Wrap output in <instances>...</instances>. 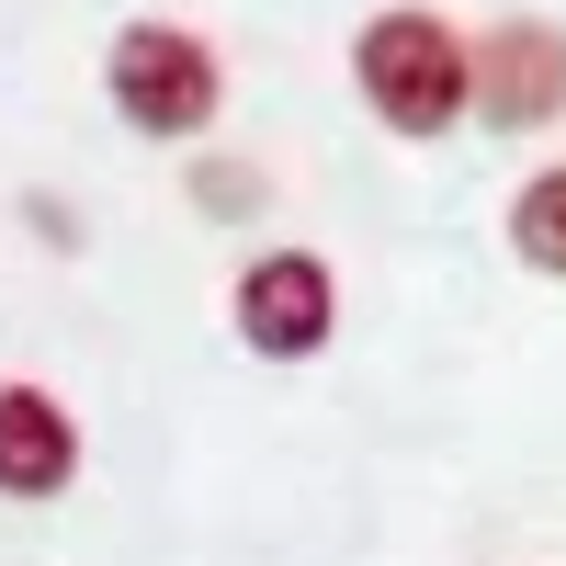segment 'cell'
I'll return each mask as SVG.
<instances>
[{
	"instance_id": "1",
	"label": "cell",
	"mask_w": 566,
	"mask_h": 566,
	"mask_svg": "<svg viewBox=\"0 0 566 566\" xmlns=\"http://www.w3.org/2000/svg\"><path fill=\"white\" fill-rule=\"evenodd\" d=\"M352 80L397 136H442L464 114V34L442 12H374L352 45Z\"/></svg>"
},
{
	"instance_id": "2",
	"label": "cell",
	"mask_w": 566,
	"mask_h": 566,
	"mask_svg": "<svg viewBox=\"0 0 566 566\" xmlns=\"http://www.w3.org/2000/svg\"><path fill=\"white\" fill-rule=\"evenodd\" d=\"M103 91H114V114L136 136H205L227 69H216V45L193 23H125L114 57H103Z\"/></svg>"
},
{
	"instance_id": "3",
	"label": "cell",
	"mask_w": 566,
	"mask_h": 566,
	"mask_svg": "<svg viewBox=\"0 0 566 566\" xmlns=\"http://www.w3.org/2000/svg\"><path fill=\"white\" fill-rule=\"evenodd\" d=\"M227 317H239V340L261 363H306L328 328H340V283H328L317 250H261L239 272V295H227Z\"/></svg>"
},
{
	"instance_id": "4",
	"label": "cell",
	"mask_w": 566,
	"mask_h": 566,
	"mask_svg": "<svg viewBox=\"0 0 566 566\" xmlns=\"http://www.w3.org/2000/svg\"><path fill=\"white\" fill-rule=\"evenodd\" d=\"M464 103H488V125H555L566 114V34L544 12L488 23V45H464Z\"/></svg>"
},
{
	"instance_id": "5",
	"label": "cell",
	"mask_w": 566,
	"mask_h": 566,
	"mask_svg": "<svg viewBox=\"0 0 566 566\" xmlns=\"http://www.w3.org/2000/svg\"><path fill=\"white\" fill-rule=\"evenodd\" d=\"M80 476V419L45 397V386H0V499H57Z\"/></svg>"
},
{
	"instance_id": "6",
	"label": "cell",
	"mask_w": 566,
	"mask_h": 566,
	"mask_svg": "<svg viewBox=\"0 0 566 566\" xmlns=\"http://www.w3.org/2000/svg\"><path fill=\"white\" fill-rule=\"evenodd\" d=\"M510 250H522L533 272H555V283H566V159L522 181V205H510Z\"/></svg>"
},
{
	"instance_id": "7",
	"label": "cell",
	"mask_w": 566,
	"mask_h": 566,
	"mask_svg": "<svg viewBox=\"0 0 566 566\" xmlns=\"http://www.w3.org/2000/svg\"><path fill=\"white\" fill-rule=\"evenodd\" d=\"M193 193H205V216H250L261 205V170H193Z\"/></svg>"
}]
</instances>
